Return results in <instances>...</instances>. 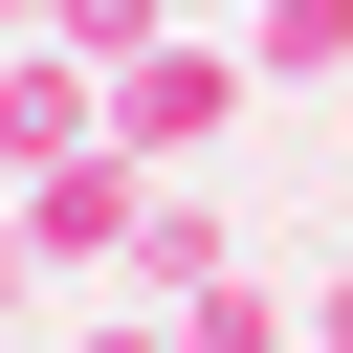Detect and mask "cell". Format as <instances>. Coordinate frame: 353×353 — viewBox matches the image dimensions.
<instances>
[{"label":"cell","instance_id":"obj_1","mask_svg":"<svg viewBox=\"0 0 353 353\" xmlns=\"http://www.w3.org/2000/svg\"><path fill=\"white\" fill-rule=\"evenodd\" d=\"M243 88H265V66H243L221 22H154V44L110 66V154H132V176H176V154H221V132H243Z\"/></svg>","mask_w":353,"mask_h":353},{"label":"cell","instance_id":"obj_2","mask_svg":"<svg viewBox=\"0 0 353 353\" xmlns=\"http://www.w3.org/2000/svg\"><path fill=\"white\" fill-rule=\"evenodd\" d=\"M132 221H154L132 154H44V176H22V243H44L66 287H132Z\"/></svg>","mask_w":353,"mask_h":353},{"label":"cell","instance_id":"obj_3","mask_svg":"<svg viewBox=\"0 0 353 353\" xmlns=\"http://www.w3.org/2000/svg\"><path fill=\"white\" fill-rule=\"evenodd\" d=\"M221 265H243V243H221V199H199V176H154V221H132V309H199Z\"/></svg>","mask_w":353,"mask_h":353},{"label":"cell","instance_id":"obj_4","mask_svg":"<svg viewBox=\"0 0 353 353\" xmlns=\"http://www.w3.org/2000/svg\"><path fill=\"white\" fill-rule=\"evenodd\" d=\"M176 353H309V309H287V287H265V265H221V287H199V309H176Z\"/></svg>","mask_w":353,"mask_h":353},{"label":"cell","instance_id":"obj_5","mask_svg":"<svg viewBox=\"0 0 353 353\" xmlns=\"http://www.w3.org/2000/svg\"><path fill=\"white\" fill-rule=\"evenodd\" d=\"M243 66H265V88H353V0H265Z\"/></svg>","mask_w":353,"mask_h":353},{"label":"cell","instance_id":"obj_6","mask_svg":"<svg viewBox=\"0 0 353 353\" xmlns=\"http://www.w3.org/2000/svg\"><path fill=\"white\" fill-rule=\"evenodd\" d=\"M154 22H176V0H44V22H22V44H88V66H132V44H154Z\"/></svg>","mask_w":353,"mask_h":353},{"label":"cell","instance_id":"obj_7","mask_svg":"<svg viewBox=\"0 0 353 353\" xmlns=\"http://www.w3.org/2000/svg\"><path fill=\"white\" fill-rule=\"evenodd\" d=\"M44 287H66V265H44V243H22V199H0V331H44Z\"/></svg>","mask_w":353,"mask_h":353},{"label":"cell","instance_id":"obj_8","mask_svg":"<svg viewBox=\"0 0 353 353\" xmlns=\"http://www.w3.org/2000/svg\"><path fill=\"white\" fill-rule=\"evenodd\" d=\"M44 353H176V309H88V331H44Z\"/></svg>","mask_w":353,"mask_h":353},{"label":"cell","instance_id":"obj_9","mask_svg":"<svg viewBox=\"0 0 353 353\" xmlns=\"http://www.w3.org/2000/svg\"><path fill=\"white\" fill-rule=\"evenodd\" d=\"M309 353H353V265H331V287H309Z\"/></svg>","mask_w":353,"mask_h":353},{"label":"cell","instance_id":"obj_10","mask_svg":"<svg viewBox=\"0 0 353 353\" xmlns=\"http://www.w3.org/2000/svg\"><path fill=\"white\" fill-rule=\"evenodd\" d=\"M176 22H221V44H243V22H265V0H176Z\"/></svg>","mask_w":353,"mask_h":353},{"label":"cell","instance_id":"obj_11","mask_svg":"<svg viewBox=\"0 0 353 353\" xmlns=\"http://www.w3.org/2000/svg\"><path fill=\"white\" fill-rule=\"evenodd\" d=\"M0 22H44V0H0Z\"/></svg>","mask_w":353,"mask_h":353},{"label":"cell","instance_id":"obj_12","mask_svg":"<svg viewBox=\"0 0 353 353\" xmlns=\"http://www.w3.org/2000/svg\"><path fill=\"white\" fill-rule=\"evenodd\" d=\"M0 353H44V331H0Z\"/></svg>","mask_w":353,"mask_h":353},{"label":"cell","instance_id":"obj_13","mask_svg":"<svg viewBox=\"0 0 353 353\" xmlns=\"http://www.w3.org/2000/svg\"><path fill=\"white\" fill-rule=\"evenodd\" d=\"M0 66H22V22H0Z\"/></svg>","mask_w":353,"mask_h":353}]
</instances>
